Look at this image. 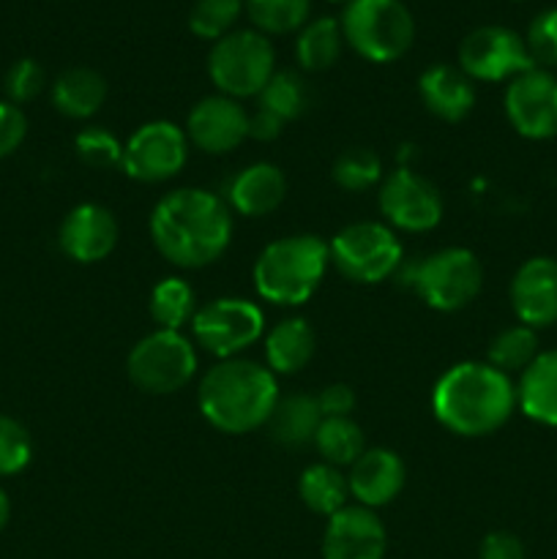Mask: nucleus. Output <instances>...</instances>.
<instances>
[{
  "instance_id": "f257e3e1",
  "label": "nucleus",
  "mask_w": 557,
  "mask_h": 559,
  "mask_svg": "<svg viewBox=\"0 0 557 559\" xmlns=\"http://www.w3.org/2000/svg\"><path fill=\"white\" fill-rule=\"evenodd\" d=\"M158 254L178 267H205L233 240L229 205L205 189H178L164 197L151 216Z\"/></svg>"
},
{
  "instance_id": "f03ea898",
  "label": "nucleus",
  "mask_w": 557,
  "mask_h": 559,
  "mask_svg": "<svg viewBox=\"0 0 557 559\" xmlns=\"http://www.w3.org/2000/svg\"><path fill=\"white\" fill-rule=\"evenodd\" d=\"M435 418L459 437H486L517 409V385L491 364H457L431 391Z\"/></svg>"
},
{
  "instance_id": "7ed1b4c3",
  "label": "nucleus",
  "mask_w": 557,
  "mask_h": 559,
  "mask_svg": "<svg viewBox=\"0 0 557 559\" xmlns=\"http://www.w3.org/2000/svg\"><path fill=\"white\" fill-rule=\"evenodd\" d=\"M200 413L224 435H246L268 424L278 402L276 374L254 360L227 358L200 382Z\"/></svg>"
},
{
  "instance_id": "20e7f679",
  "label": "nucleus",
  "mask_w": 557,
  "mask_h": 559,
  "mask_svg": "<svg viewBox=\"0 0 557 559\" xmlns=\"http://www.w3.org/2000/svg\"><path fill=\"white\" fill-rule=\"evenodd\" d=\"M331 262L317 235H289L265 246L254 265L257 293L276 306H300L317 293Z\"/></svg>"
},
{
  "instance_id": "39448f33",
  "label": "nucleus",
  "mask_w": 557,
  "mask_h": 559,
  "mask_svg": "<svg viewBox=\"0 0 557 559\" xmlns=\"http://www.w3.org/2000/svg\"><path fill=\"white\" fill-rule=\"evenodd\" d=\"M342 33L360 58L393 63L413 47L415 20L402 0H349Z\"/></svg>"
},
{
  "instance_id": "423d86ee",
  "label": "nucleus",
  "mask_w": 557,
  "mask_h": 559,
  "mask_svg": "<svg viewBox=\"0 0 557 559\" xmlns=\"http://www.w3.org/2000/svg\"><path fill=\"white\" fill-rule=\"evenodd\" d=\"M402 284L415 289L435 311H459L478 298L484 287V267L470 249H440L413 262L402 273Z\"/></svg>"
},
{
  "instance_id": "0eeeda50",
  "label": "nucleus",
  "mask_w": 557,
  "mask_h": 559,
  "mask_svg": "<svg viewBox=\"0 0 557 559\" xmlns=\"http://www.w3.org/2000/svg\"><path fill=\"white\" fill-rule=\"evenodd\" d=\"M213 85L229 98L260 96L262 87L276 74V55L271 41L254 31H233L213 44L208 58Z\"/></svg>"
},
{
  "instance_id": "6e6552de",
  "label": "nucleus",
  "mask_w": 557,
  "mask_h": 559,
  "mask_svg": "<svg viewBox=\"0 0 557 559\" xmlns=\"http://www.w3.org/2000/svg\"><path fill=\"white\" fill-rule=\"evenodd\" d=\"M339 273L355 284H380L402 267V243L377 222H358L344 227L328 246Z\"/></svg>"
},
{
  "instance_id": "1a4fd4ad",
  "label": "nucleus",
  "mask_w": 557,
  "mask_h": 559,
  "mask_svg": "<svg viewBox=\"0 0 557 559\" xmlns=\"http://www.w3.org/2000/svg\"><path fill=\"white\" fill-rule=\"evenodd\" d=\"M126 371L140 391L153 393V396L175 393L189 385L194 377V344L180 331H156L134 344Z\"/></svg>"
},
{
  "instance_id": "9d476101",
  "label": "nucleus",
  "mask_w": 557,
  "mask_h": 559,
  "mask_svg": "<svg viewBox=\"0 0 557 559\" xmlns=\"http://www.w3.org/2000/svg\"><path fill=\"white\" fill-rule=\"evenodd\" d=\"M265 317L257 304L244 298H218L197 309L191 320L194 342L222 360L235 358L262 336Z\"/></svg>"
},
{
  "instance_id": "9b49d317",
  "label": "nucleus",
  "mask_w": 557,
  "mask_h": 559,
  "mask_svg": "<svg viewBox=\"0 0 557 559\" xmlns=\"http://www.w3.org/2000/svg\"><path fill=\"white\" fill-rule=\"evenodd\" d=\"M459 69L470 80L500 82L535 69V63L519 33L502 25H484L464 36L459 47Z\"/></svg>"
},
{
  "instance_id": "f8f14e48",
  "label": "nucleus",
  "mask_w": 557,
  "mask_h": 559,
  "mask_svg": "<svg viewBox=\"0 0 557 559\" xmlns=\"http://www.w3.org/2000/svg\"><path fill=\"white\" fill-rule=\"evenodd\" d=\"M189 136L183 129L167 120H153L140 126L123 145L126 175L140 183H164L186 167Z\"/></svg>"
},
{
  "instance_id": "ddd939ff",
  "label": "nucleus",
  "mask_w": 557,
  "mask_h": 559,
  "mask_svg": "<svg viewBox=\"0 0 557 559\" xmlns=\"http://www.w3.org/2000/svg\"><path fill=\"white\" fill-rule=\"evenodd\" d=\"M506 115L528 140L557 136V76L538 66L513 76L506 91Z\"/></svg>"
},
{
  "instance_id": "4468645a",
  "label": "nucleus",
  "mask_w": 557,
  "mask_h": 559,
  "mask_svg": "<svg viewBox=\"0 0 557 559\" xmlns=\"http://www.w3.org/2000/svg\"><path fill=\"white\" fill-rule=\"evenodd\" d=\"M380 211L393 227L426 233L442 218V197L424 175L396 169L380 186Z\"/></svg>"
},
{
  "instance_id": "2eb2a0df",
  "label": "nucleus",
  "mask_w": 557,
  "mask_h": 559,
  "mask_svg": "<svg viewBox=\"0 0 557 559\" xmlns=\"http://www.w3.org/2000/svg\"><path fill=\"white\" fill-rule=\"evenodd\" d=\"M388 535L371 508L347 506L328 519L322 559H382Z\"/></svg>"
},
{
  "instance_id": "dca6fc26",
  "label": "nucleus",
  "mask_w": 557,
  "mask_h": 559,
  "mask_svg": "<svg viewBox=\"0 0 557 559\" xmlns=\"http://www.w3.org/2000/svg\"><path fill=\"white\" fill-rule=\"evenodd\" d=\"M511 306L519 322L533 331L557 322V260L530 257L511 278Z\"/></svg>"
},
{
  "instance_id": "f3484780",
  "label": "nucleus",
  "mask_w": 557,
  "mask_h": 559,
  "mask_svg": "<svg viewBox=\"0 0 557 559\" xmlns=\"http://www.w3.org/2000/svg\"><path fill=\"white\" fill-rule=\"evenodd\" d=\"M186 136L205 153H229L249 136V112L229 96H208L191 109Z\"/></svg>"
},
{
  "instance_id": "a211bd4d",
  "label": "nucleus",
  "mask_w": 557,
  "mask_h": 559,
  "mask_svg": "<svg viewBox=\"0 0 557 559\" xmlns=\"http://www.w3.org/2000/svg\"><path fill=\"white\" fill-rule=\"evenodd\" d=\"M118 243V222L96 202L76 205L60 224V249L82 265H93L112 254Z\"/></svg>"
},
{
  "instance_id": "6ab92c4d",
  "label": "nucleus",
  "mask_w": 557,
  "mask_h": 559,
  "mask_svg": "<svg viewBox=\"0 0 557 559\" xmlns=\"http://www.w3.org/2000/svg\"><path fill=\"white\" fill-rule=\"evenodd\" d=\"M407 480V469L404 462L393 451L386 448H371L358 456V462L349 467V495L358 500L364 508H380L388 506L399 497Z\"/></svg>"
},
{
  "instance_id": "aec40b11",
  "label": "nucleus",
  "mask_w": 557,
  "mask_h": 559,
  "mask_svg": "<svg viewBox=\"0 0 557 559\" xmlns=\"http://www.w3.org/2000/svg\"><path fill=\"white\" fill-rule=\"evenodd\" d=\"M418 93L424 107L446 123H459L475 107L473 80L462 69H453L446 63L431 66L420 74Z\"/></svg>"
},
{
  "instance_id": "412c9836",
  "label": "nucleus",
  "mask_w": 557,
  "mask_h": 559,
  "mask_svg": "<svg viewBox=\"0 0 557 559\" xmlns=\"http://www.w3.org/2000/svg\"><path fill=\"white\" fill-rule=\"evenodd\" d=\"M227 197L235 211L244 213V216L260 218L282 205L284 197H287V180H284V173L278 167L268 162H257L235 175Z\"/></svg>"
},
{
  "instance_id": "4be33fe9",
  "label": "nucleus",
  "mask_w": 557,
  "mask_h": 559,
  "mask_svg": "<svg viewBox=\"0 0 557 559\" xmlns=\"http://www.w3.org/2000/svg\"><path fill=\"white\" fill-rule=\"evenodd\" d=\"M517 404L535 424L557 426V349L541 353L522 371L517 385Z\"/></svg>"
},
{
  "instance_id": "5701e85b",
  "label": "nucleus",
  "mask_w": 557,
  "mask_h": 559,
  "mask_svg": "<svg viewBox=\"0 0 557 559\" xmlns=\"http://www.w3.org/2000/svg\"><path fill=\"white\" fill-rule=\"evenodd\" d=\"M107 102V80L87 66L63 71L52 85V104L66 118H91Z\"/></svg>"
},
{
  "instance_id": "b1692460",
  "label": "nucleus",
  "mask_w": 557,
  "mask_h": 559,
  "mask_svg": "<svg viewBox=\"0 0 557 559\" xmlns=\"http://www.w3.org/2000/svg\"><path fill=\"white\" fill-rule=\"evenodd\" d=\"M317 349V336L309 328V322L298 320H284L268 333L265 342V358L268 369L273 374H298L300 369L309 366V360L315 358Z\"/></svg>"
},
{
  "instance_id": "393cba45",
  "label": "nucleus",
  "mask_w": 557,
  "mask_h": 559,
  "mask_svg": "<svg viewBox=\"0 0 557 559\" xmlns=\"http://www.w3.org/2000/svg\"><path fill=\"white\" fill-rule=\"evenodd\" d=\"M320 424H322V413L320 407H317V399L304 396V393H295V396L278 399L265 426L278 445L298 448V445H309V442H315V435L317 429H320Z\"/></svg>"
},
{
  "instance_id": "a878e982",
  "label": "nucleus",
  "mask_w": 557,
  "mask_h": 559,
  "mask_svg": "<svg viewBox=\"0 0 557 559\" xmlns=\"http://www.w3.org/2000/svg\"><path fill=\"white\" fill-rule=\"evenodd\" d=\"M298 491H300V500H304V506L309 508V511L331 519L333 513L347 508L349 484L342 475V469L322 462V464H311V467L304 469Z\"/></svg>"
},
{
  "instance_id": "bb28decb",
  "label": "nucleus",
  "mask_w": 557,
  "mask_h": 559,
  "mask_svg": "<svg viewBox=\"0 0 557 559\" xmlns=\"http://www.w3.org/2000/svg\"><path fill=\"white\" fill-rule=\"evenodd\" d=\"M342 25L331 16L309 22L300 31L298 41H295V58L306 71H325L331 69L342 52Z\"/></svg>"
},
{
  "instance_id": "cd10ccee",
  "label": "nucleus",
  "mask_w": 557,
  "mask_h": 559,
  "mask_svg": "<svg viewBox=\"0 0 557 559\" xmlns=\"http://www.w3.org/2000/svg\"><path fill=\"white\" fill-rule=\"evenodd\" d=\"M197 298L191 284L183 278H164L151 293V317L158 331H180L186 322L194 320Z\"/></svg>"
},
{
  "instance_id": "c85d7f7f",
  "label": "nucleus",
  "mask_w": 557,
  "mask_h": 559,
  "mask_svg": "<svg viewBox=\"0 0 557 559\" xmlns=\"http://www.w3.org/2000/svg\"><path fill=\"white\" fill-rule=\"evenodd\" d=\"M315 445L325 464H333V467H347V464L353 467L360 453L366 451L364 431L353 418H322L315 435Z\"/></svg>"
},
{
  "instance_id": "c756f323",
  "label": "nucleus",
  "mask_w": 557,
  "mask_h": 559,
  "mask_svg": "<svg viewBox=\"0 0 557 559\" xmlns=\"http://www.w3.org/2000/svg\"><path fill=\"white\" fill-rule=\"evenodd\" d=\"M541 355L538 349V333L528 325H511L506 331L497 333L489 344V360L495 369H500L502 374L511 377L513 371H524L535 358Z\"/></svg>"
},
{
  "instance_id": "7c9ffc66",
  "label": "nucleus",
  "mask_w": 557,
  "mask_h": 559,
  "mask_svg": "<svg viewBox=\"0 0 557 559\" xmlns=\"http://www.w3.org/2000/svg\"><path fill=\"white\" fill-rule=\"evenodd\" d=\"M309 107V93L295 71H276L260 91V109L276 115L282 123L300 118Z\"/></svg>"
},
{
  "instance_id": "2f4dec72",
  "label": "nucleus",
  "mask_w": 557,
  "mask_h": 559,
  "mask_svg": "<svg viewBox=\"0 0 557 559\" xmlns=\"http://www.w3.org/2000/svg\"><path fill=\"white\" fill-rule=\"evenodd\" d=\"M311 0H246L249 20L262 33H293L309 20Z\"/></svg>"
},
{
  "instance_id": "473e14b6",
  "label": "nucleus",
  "mask_w": 557,
  "mask_h": 559,
  "mask_svg": "<svg viewBox=\"0 0 557 559\" xmlns=\"http://www.w3.org/2000/svg\"><path fill=\"white\" fill-rule=\"evenodd\" d=\"M333 180L347 191H366L382 180V162L369 147H349L333 164Z\"/></svg>"
},
{
  "instance_id": "72a5a7b5",
  "label": "nucleus",
  "mask_w": 557,
  "mask_h": 559,
  "mask_svg": "<svg viewBox=\"0 0 557 559\" xmlns=\"http://www.w3.org/2000/svg\"><path fill=\"white\" fill-rule=\"evenodd\" d=\"M240 0H197L189 14V27L194 36L218 41L227 33H233V25L240 16Z\"/></svg>"
},
{
  "instance_id": "f704fd0d",
  "label": "nucleus",
  "mask_w": 557,
  "mask_h": 559,
  "mask_svg": "<svg viewBox=\"0 0 557 559\" xmlns=\"http://www.w3.org/2000/svg\"><path fill=\"white\" fill-rule=\"evenodd\" d=\"M74 147L80 162L93 169H112L123 164V145H120L112 131L102 129V126H91V129L80 131Z\"/></svg>"
},
{
  "instance_id": "c9c22d12",
  "label": "nucleus",
  "mask_w": 557,
  "mask_h": 559,
  "mask_svg": "<svg viewBox=\"0 0 557 559\" xmlns=\"http://www.w3.org/2000/svg\"><path fill=\"white\" fill-rule=\"evenodd\" d=\"M33 440L20 420L0 415V478L16 475L31 464Z\"/></svg>"
},
{
  "instance_id": "e433bc0d",
  "label": "nucleus",
  "mask_w": 557,
  "mask_h": 559,
  "mask_svg": "<svg viewBox=\"0 0 557 559\" xmlns=\"http://www.w3.org/2000/svg\"><path fill=\"white\" fill-rule=\"evenodd\" d=\"M524 44H528L530 58H533L538 69L541 66L544 69L557 66V9H546L533 16Z\"/></svg>"
},
{
  "instance_id": "4c0bfd02",
  "label": "nucleus",
  "mask_w": 557,
  "mask_h": 559,
  "mask_svg": "<svg viewBox=\"0 0 557 559\" xmlns=\"http://www.w3.org/2000/svg\"><path fill=\"white\" fill-rule=\"evenodd\" d=\"M44 91V69L31 58L16 60L5 74V93L11 104H27Z\"/></svg>"
},
{
  "instance_id": "58836bf2",
  "label": "nucleus",
  "mask_w": 557,
  "mask_h": 559,
  "mask_svg": "<svg viewBox=\"0 0 557 559\" xmlns=\"http://www.w3.org/2000/svg\"><path fill=\"white\" fill-rule=\"evenodd\" d=\"M27 134V120L22 109L11 102H0V158L11 156Z\"/></svg>"
},
{
  "instance_id": "ea45409f",
  "label": "nucleus",
  "mask_w": 557,
  "mask_h": 559,
  "mask_svg": "<svg viewBox=\"0 0 557 559\" xmlns=\"http://www.w3.org/2000/svg\"><path fill=\"white\" fill-rule=\"evenodd\" d=\"M315 399L322 418H349V413L355 409V391L344 382H333V385L322 388Z\"/></svg>"
},
{
  "instance_id": "a19ab883",
  "label": "nucleus",
  "mask_w": 557,
  "mask_h": 559,
  "mask_svg": "<svg viewBox=\"0 0 557 559\" xmlns=\"http://www.w3.org/2000/svg\"><path fill=\"white\" fill-rule=\"evenodd\" d=\"M481 559H524V544L513 533H506V530H497V533H489L481 544L478 551Z\"/></svg>"
},
{
  "instance_id": "79ce46f5",
  "label": "nucleus",
  "mask_w": 557,
  "mask_h": 559,
  "mask_svg": "<svg viewBox=\"0 0 557 559\" xmlns=\"http://www.w3.org/2000/svg\"><path fill=\"white\" fill-rule=\"evenodd\" d=\"M284 123L276 118V115L265 112V109H257L254 115H249V136L260 142H271L282 134Z\"/></svg>"
},
{
  "instance_id": "37998d69",
  "label": "nucleus",
  "mask_w": 557,
  "mask_h": 559,
  "mask_svg": "<svg viewBox=\"0 0 557 559\" xmlns=\"http://www.w3.org/2000/svg\"><path fill=\"white\" fill-rule=\"evenodd\" d=\"M9 516H11V502H9V495H5V491L0 489V533H3L5 524H9Z\"/></svg>"
},
{
  "instance_id": "c03bdc74",
  "label": "nucleus",
  "mask_w": 557,
  "mask_h": 559,
  "mask_svg": "<svg viewBox=\"0 0 557 559\" xmlns=\"http://www.w3.org/2000/svg\"><path fill=\"white\" fill-rule=\"evenodd\" d=\"M331 3H349V0H331Z\"/></svg>"
}]
</instances>
